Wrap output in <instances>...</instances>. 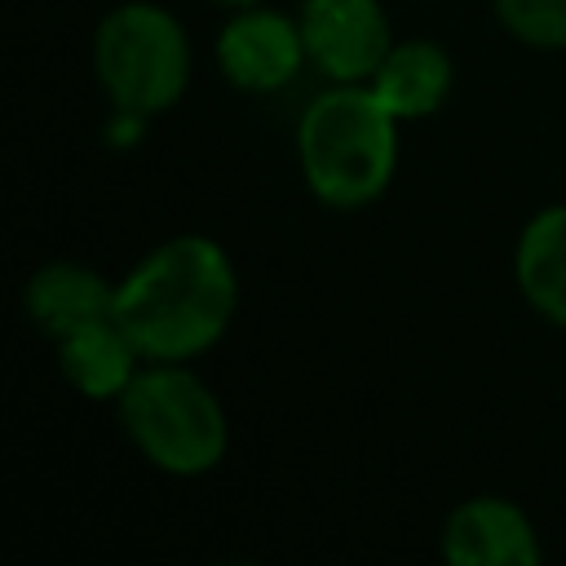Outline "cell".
<instances>
[{
  "mask_svg": "<svg viewBox=\"0 0 566 566\" xmlns=\"http://www.w3.org/2000/svg\"><path fill=\"white\" fill-rule=\"evenodd\" d=\"M239 310V274L208 234H172L115 283V318L146 363H190Z\"/></svg>",
  "mask_w": 566,
  "mask_h": 566,
  "instance_id": "6da1fadb",
  "label": "cell"
},
{
  "mask_svg": "<svg viewBox=\"0 0 566 566\" xmlns=\"http://www.w3.org/2000/svg\"><path fill=\"white\" fill-rule=\"evenodd\" d=\"M398 115L371 84H332L296 119V164L327 208L376 203L398 172Z\"/></svg>",
  "mask_w": 566,
  "mask_h": 566,
  "instance_id": "7a4b0ae2",
  "label": "cell"
},
{
  "mask_svg": "<svg viewBox=\"0 0 566 566\" xmlns=\"http://www.w3.org/2000/svg\"><path fill=\"white\" fill-rule=\"evenodd\" d=\"M115 407L128 442L159 473L199 478L226 460V407L186 363H142Z\"/></svg>",
  "mask_w": 566,
  "mask_h": 566,
  "instance_id": "3957f363",
  "label": "cell"
},
{
  "mask_svg": "<svg viewBox=\"0 0 566 566\" xmlns=\"http://www.w3.org/2000/svg\"><path fill=\"white\" fill-rule=\"evenodd\" d=\"M93 71L111 106L159 115L190 84L186 27L155 0L115 4L93 35Z\"/></svg>",
  "mask_w": 566,
  "mask_h": 566,
  "instance_id": "277c9868",
  "label": "cell"
},
{
  "mask_svg": "<svg viewBox=\"0 0 566 566\" xmlns=\"http://www.w3.org/2000/svg\"><path fill=\"white\" fill-rule=\"evenodd\" d=\"M296 22L310 66H318L332 84H367L394 49L380 0H301Z\"/></svg>",
  "mask_w": 566,
  "mask_h": 566,
  "instance_id": "5b68a950",
  "label": "cell"
},
{
  "mask_svg": "<svg viewBox=\"0 0 566 566\" xmlns=\"http://www.w3.org/2000/svg\"><path fill=\"white\" fill-rule=\"evenodd\" d=\"M305 62L310 53L301 22L265 4L234 9L217 35V66L243 93H279L301 75Z\"/></svg>",
  "mask_w": 566,
  "mask_h": 566,
  "instance_id": "8992f818",
  "label": "cell"
},
{
  "mask_svg": "<svg viewBox=\"0 0 566 566\" xmlns=\"http://www.w3.org/2000/svg\"><path fill=\"white\" fill-rule=\"evenodd\" d=\"M442 557L451 566H535L544 548L522 504L504 495H473L447 513Z\"/></svg>",
  "mask_w": 566,
  "mask_h": 566,
  "instance_id": "52a82bcc",
  "label": "cell"
},
{
  "mask_svg": "<svg viewBox=\"0 0 566 566\" xmlns=\"http://www.w3.org/2000/svg\"><path fill=\"white\" fill-rule=\"evenodd\" d=\"M22 310L44 336L62 340L88 323L115 318V283L80 261H49L27 279Z\"/></svg>",
  "mask_w": 566,
  "mask_h": 566,
  "instance_id": "ba28073f",
  "label": "cell"
},
{
  "mask_svg": "<svg viewBox=\"0 0 566 566\" xmlns=\"http://www.w3.org/2000/svg\"><path fill=\"white\" fill-rule=\"evenodd\" d=\"M142 349L133 345V336L119 327V318H102L88 323L71 336L57 340V367L71 380V389H80L93 402H115L133 376L142 371Z\"/></svg>",
  "mask_w": 566,
  "mask_h": 566,
  "instance_id": "9c48e42d",
  "label": "cell"
},
{
  "mask_svg": "<svg viewBox=\"0 0 566 566\" xmlns=\"http://www.w3.org/2000/svg\"><path fill=\"white\" fill-rule=\"evenodd\" d=\"M371 93L398 115V119H424L442 111L455 84V66L442 44L433 40H394L376 75L367 80Z\"/></svg>",
  "mask_w": 566,
  "mask_h": 566,
  "instance_id": "30bf717a",
  "label": "cell"
},
{
  "mask_svg": "<svg viewBox=\"0 0 566 566\" xmlns=\"http://www.w3.org/2000/svg\"><path fill=\"white\" fill-rule=\"evenodd\" d=\"M513 279L539 318L566 327V203H553L522 226Z\"/></svg>",
  "mask_w": 566,
  "mask_h": 566,
  "instance_id": "8fae6325",
  "label": "cell"
},
{
  "mask_svg": "<svg viewBox=\"0 0 566 566\" xmlns=\"http://www.w3.org/2000/svg\"><path fill=\"white\" fill-rule=\"evenodd\" d=\"M500 27L531 49H566V0H491Z\"/></svg>",
  "mask_w": 566,
  "mask_h": 566,
  "instance_id": "7c38bea8",
  "label": "cell"
},
{
  "mask_svg": "<svg viewBox=\"0 0 566 566\" xmlns=\"http://www.w3.org/2000/svg\"><path fill=\"white\" fill-rule=\"evenodd\" d=\"M146 119H150V115H142V111L111 106V115H106V124H102V142L115 146V150H128V146H137V142L146 137Z\"/></svg>",
  "mask_w": 566,
  "mask_h": 566,
  "instance_id": "4fadbf2b",
  "label": "cell"
},
{
  "mask_svg": "<svg viewBox=\"0 0 566 566\" xmlns=\"http://www.w3.org/2000/svg\"><path fill=\"white\" fill-rule=\"evenodd\" d=\"M217 4H226V9H248V4H265V0H217Z\"/></svg>",
  "mask_w": 566,
  "mask_h": 566,
  "instance_id": "5bb4252c",
  "label": "cell"
}]
</instances>
